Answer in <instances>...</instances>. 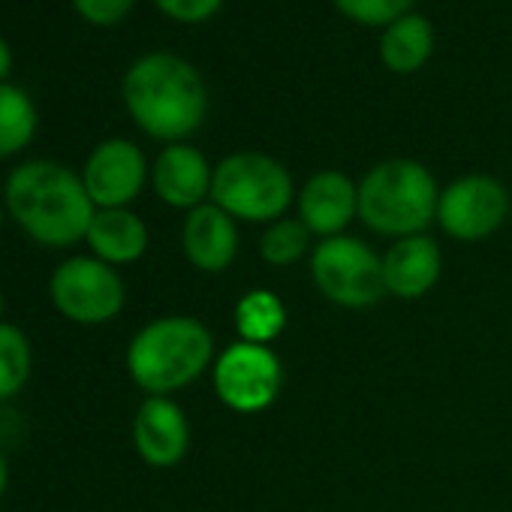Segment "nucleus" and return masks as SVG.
Listing matches in <instances>:
<instances>
[{
    "label": "nucleus",
    "mask_w": 512,
    "mask_h": 512,
    "mask_svg": "<svg viewBox=\"0 0 512 512\" xmlns=\"http://www.w3.org/2000/svg\"><path fill=\"white\" fill-rule=\"evenodd\" d=\"M181 247L193 269L208 272V275L226 272L238 253L235 220L214 202H205L187 211V220L181 229Z\"/></svg>",
    "instance_id": "obj_14"
},
{
    "label": "nucleus",
    "mask_w": 512,
    "mask_h": 512,
    "mask_svg": "<svg viewBox=\"0 0 512 512\" xmlns=\"http://www.w3.org/2000/svg\"><path fill=\"white\" fill-rule=\"evenodd\" d=\"M211 181L214 169L208 166L205 154L187 142L166 145L151 166L154 193L172 208L193 211L205 205V199L211 196Z\"/></svg>",
    "instance_id": "obj_12"
},
{
    "label": "nucleus",
    "mask_w": 512,
    "mask_h": 512,
    "mask_svg": "<svg viewBox=\"0 0 512 512\" xmlns=\"http://www.w3.org/2000/svg\"><path fill=\"white\" fill-rule=\"evenodd\" d=\"M85 241L91 247V256L118 269V266H130L145 256L148 226L130 208H97Z\"/></svg>",
    "instance_id": "obj_16"
},
{
    "label": "nucleus",
    "mask_w": 512,
    "mask_h": 512,
    "mask_svg": "<svg viewBox=\"0 0 512 512\" xmlns=\"http://www.w3.org/2000/svg\"><path fill=\"white\" fill-rule=\"evenodd\" d=\"M121 97L136 127L166 145L193 136L208 115V91L199 70L172 52L136 58L121 79Z\"/></svg>",
    "instance_id": "obj_2"
},
{
    "label": "nucleus",
    "mask_w": 512,
    "mask_h": 512,
    "mask_svg": "<svg viewBox=\"0 0 512 512\" xmlns=\"http://www.w3.org/2000/svg\"><path fill=\"white\" fill-rule=\"evenodd\" d=\"M308 247H311V229L302 220H290V217L275 220L260 241L263 260L272 266H293L296 260H302Z\"/></svg>",
    "instance_id": "obj_21"
},
{
    "label": "nucleus",
    "mask_w": 512,
    "mask_h": 512,
    "mask_svg": "<svg viewBox=\"0 0 512 512\" xmlns=\"http://www.w3.org/2000/svg\"><path fill=\"white\" fill-rule=\"evenodd\" d=\"M287 326L284 302L266 290H253L235 305V329L247 344H266L275 341Z\"/></svg>",
    "instance_id": "obj_19"
},
{
    "label": "nucleus",
    "mask_w": 512,
    "mask_h": 512,
    "mask_svg": "<svg viewBox=\"0 0 512 512\" xmlns=\"http://www.w3.org/2000/svg\"><path fill=\"white\" fill-rule=\"evenodd\" d=\"M311 275L320 293L344 308H368L386 296L383 260L368 244L350 235H335L317 244Z\"/></svg>",
    "instance_id": "obj_7"
},
{
    "label": "nucleus",
    "mask_w": 512,
    "mask_h": 512,
    "mask_svg": "<svg viewBox=\"0 0 512 512\" xmlns=\"http://www.w3.org/2000/svg\"><path fill=\"white\" fill-rule=\"evenodd\" d=\"M211 202L232 220H281L293 205V175L263 151H238L214 166Z\"/></svg>",
    "instance_id": "obj_5"
},
{
    "label": "nucleus",
    "mask_w": 512,
    "mask_h": 512,
    "mask_svg": "<svg viewBox=\"0 0 512 512\" xmlns=\"http://www.w3.org/2000/svg\"><path fill=\"white\" fill-rule=\"evenodd\" d=\"M34 347L16 323H0V404L13 401L31 380Z\"/></svg>",
    "instance_id": "obj_20"
},
{
    "label": "nucleus",
    "mask_w": 512,
    "mask_h": 512,
    "mask_svg": "<svg viewBox=\"0 0 512 512\" xmlns=\"http://www.w3.org/2000/svg\"><path fill=\"white\" fill-rule=\"evenodd\" d=\"M133 446L148 467H175L190 449V425L184 410L166 395H148L133 419Z\"/></svg>",
    "instance_id": "obj_11"
},
{
    "label": "nucleus",
    "mask_w": 512,
    "mask_h": 512,
    "mask_svg": "<svg viewBox=\"0 0 512 512\" xmlns=\"http://www.w3.org/2000/svg\"><path fill=\"white\" fill-rule=\"evenodd\" d=\"M359 214V184L350 175L326 169L308 178L299 193V220L311 235L335 238Z\"/></svg>",
    "instance_id": "obj_13"
},
{
    "label": "nucleus",
    "mask_w": 512,
    "mask_h": 512,
    "mask_svg": "<svg viewBox=\"0 0 512 512\" xmlns=\"http://www.w3.org/2000/svg\"><path fill=\"white\" fill-rule=\"evenodd\" d=\"M4 314H7V299H4V293H0V323H4Z\"/></svg>",
    "instance_id": "obj_27"
},
{
    "label": "nucleus",
    "mask_w": 512,
    "mask_h": 512,
    "mask_svg": "<svg viewBox=\"0 0 512 512\" xmlns=\"http://www.w3.org/2000/svg\"><path fill=\"white\" fill-rule=\"evenodd\" d=\"M4 220H7V208H4V202H0V229H4Z\"/></svg>",
    "instance_id": "obj_28"
},
{
    "label": "nucleus",
    "mask_w": 512,
    "mask_h": 512,
    "mask_svg": "<svg viewBox=\"0 0 512 512\" xmlns=\"http://www.w3.org/2000/svg\"><path fill=\"white\" fill-rule=\"evenodd\" d=\"M437 202V181L419 160H383L359 181V217L380 235H422L437 220Z\"/></svg>",
    "instance_id": "obj_4"
},
{
    "label": "nucleus",
    "mask_w": 512,
    "mask_h": 512,
    "mask_svg": "<svg viewBox=\"0 0 512 512\" xmlns=\"http://www.w3.org/2000/svg\"><path fill=\"white\" fill-rule=\"evenodd\" d=\"M335 10L362 28H389L401 16L413 13V0H332Z\"/></svg>",
    "instance_id": "obj_22"
},
{
    "label": "nucleus",
    "mask_w": 512,
    "mask_h": 512,
    "mask_svg": "<svg viewBox=\"0 0 512 512\" xmlns=\"http://www.w3.org/2000/svg\"><path fill=\"white\" fill-rule=\"evenodd\" d=\"M386 293L398 299H422L440 278V247L428 235L398 238L383 256Z\"/></svg>",
    "instance_id": "obj_15"
},
{
    "label": "nucleus",
    "mask_w": 512,
    "mask_h": 512,
    "mask_svg": "<svg viewBox=\"0 0 512 512\" xmlns=\"http://www.w3.org/2000/svg\"><path fill=\"white\" fill-rule=\"evenodd\" d=\"M7 217L40 247L67 250L85 241L97 214L82 172L58 160H25L4 181Z\"/></svg>",
    "instance_id": "obj_1"
},
{
    "label": "nucleus",
    "mask_w": 512,
    "mask_h": 512,
    "mask_svg": "<svg viewBox=\"0 0 512 512\" xmlns=\"http://www.w3.org/2000/svg\"><path fill=\"white\" fill-rule=\"evenodd\" d=\"M49 299L55 311L76 326H106L124 311L127 287L118 269L91 253H76L49 275Z\"/></svg>",
    "instance_id": "obj_6"
},
{
    "label": "nucleus",
    "mask_w": 512,
    "mask_h": 512,
    "mask_svg": "<svg viewBox=\"0 0 512 512\" xmlns=\"http://www.w3.org/2000/svg\"><path fill=\"white\" fill-rule=\"evenodd\" d=\"M154 7L178 25H202L220 13L223 0H154Z\"/></svg>",
    "instance_id": "obj_23"
},
{
    "label": "nucleus",
    "mask_w": 512,
    "mask_h": 512,
    "mask_svg": "<svg viewBox=\"0 0 512 512\" xmlns=\"http://www.w3.org/2000/svg\"><path fill=\"white\" fill-rule=\"evenodd\" d=\"M509 214V193L491 175H464L440 190L437 223L458 241H479L503 226Z\"/></svg>",
    "instance_id": "obj_9"
},
{
    "label": "nucleus",
    "mask_w": 512,
    "mask_h": 512,
    "mask_svg": "<svg viewBox=\"0 0 512 512\" xmlns=\"http://www.w3.org/2000/svg\"><path fill=\"white\" fill-rule=\"evenodd\" d=\"M40 127L37 106L31 94L19 85H0V160L22 154Z\"/></svg>",
    "instance_id": "obj_18"
},
{
    "label": "nucleus",
    "mask_w": 512,
    "mask_h": 512,
    "mask_svg": "<svg viewBox=\"0 0 512 512\" xmlns=\"http://www.w3.org/2000/svg\"><path fill=\"white\" fill-rule=\"evenodd\" d=\"M148 175L145 154L130 139L100 142L82 166L85 190L97 208H130V202L139 199Z\"/></svg>",
    "instance_id": "obj_10"
},
{
    "label": "nucleus",
    "mask_w": 512,
    "mask_h": 512,
    "mask_svg": "<svg viewBox=\"0 0 512 512\" xmlns=\"http://www.w3.org/2000/svg\"><path fill=\"white\" fill-rule=\"evenodd\" d=\"M284 383L281 359L266 344L238 341L220 353L214 362L217 398L238 413H260L275 404Z\"/></svg>",
    "instance_id": "obj_8"
},
{
    "label": "nucleus",
    "mask_w": 512,
    "mask_h": 512,
    "mask_svg": "<svg viewBox=\"0 0 512 512\" xmlns=\"http://www.w3.org/2000/svg\"><path fill=\"white\" fill-rule=\"evenodd\" d=\"M7 485H10V464H7V455L0 452V500L7 494Z\"/></svg>",
    "instance_id": "obj_26"
},
{
    "label": "nucleus",
    "mask_w": 512,
    "mask_h": 512,
    "mask_svg": "<svg viewBox=\"0 0 512 512\" xmlns=\"http://www.w3.org/2000/svg\"><path fill=\"white\" fill-rule=\"evenodd\" d=\"M10 70H13V52H10L7 40L0 37V85H4V79L10 76Z\"/></svg>",
    "instance_id": "obj_25"
},
{
    "label": "nucleus",
    "mask_w": 512,
    "mask_h": 512,
    "mask_svg": "<svg viewBox=\"0 0 512 512\" xmlns=\"http://www.w3.org/2000/svg\"><path fill=\"white\" fill-rule=\"evenodd\" d=\"M377 55L389 73H398V76L419 73L434 55V25L419 13L401 16L398 22L383 28Z\"/></svg>",
    "instance_id": "obj_17"
},
{
    "label": "nucleus",
    "mask_w": 512,
    "mask_h": 512,
    "mask_svg": "<svg viewBox=\"0 0 512 512\" xmlns=\"http://www.w3.org/2000/svg\"><path fill=\"white\" fill-rule=\"evenodd\" d=\"M127 374L145 395H172L214 362V338L193 317H157L127 344Z\"/></svg>",
    "instance_id": "obj_3"
},
{
    "label": "nucleus",
    "mask_w": 512,
    "mask_h": 512,
    "mask_svg": "<svg viewBox=\"0 0 512 512\" xmlns=\"http://www.w3.org/2000/svg\"><path fill=\"white\" fill-rule=\"evenodd\" d=\"M76 13L97 28H112L118 22H124L130 16V10L136 7V0H73Z\"/></svg>",
    "instance_id": "obj_24"
}]
</instances>
